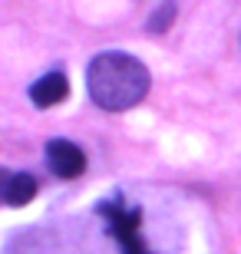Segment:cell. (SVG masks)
<instances>
[{"label": "cell", "mask_w": 241, "mask_h": 254, "mask_svg": "<svg viewBox=\"0 0 241 254\" xmlns=\"http://www.w3.org/2000/svg\"><path fill=\"white\" fill-rule=\"evenodd\" d=\"M86 89L99 109L106 113H126L139 106L149 93V69L136 57L122 50H106L93 57L86 69Z\"/></svg>", "instance_id": "cell-1"}, {"label": "cell", "mask_w": 241, "mask_h": 254, "mask_svg": "<svg viewBox=\"0 0 241 254\" xmlns=\"http://www.w3.org/2000/svg\"><path fill=\"white\" fill-rule=\"evenodd\" d=\"M96 215L106 221V231L119 241L122 254H152L149 245L142 241V208L139 205H129L122 195H112L96 205Z\"/></svg>", "instance_id": "cell-2"}, {"label": "cell", "mask_w": 241, "mask_h": 254, "mask_svg": "<svg viewBox=\"0 0 241 254\" xmlns=\"http://www.w3.org/2000/svg\"><path fill=\"white\" fill-rule=\"evenodd\" d=\"M47 165L56 179H80L86 172V152L70 139H50L47 142Z\"/></svg>", "instance_id": "cell-3"}, {"label": "cell", "mask_w": 241, "mask_h": 254, "mask_svg": "<svg viewBox=\"0 0 241 254\" xmlns=\"http://www.w3.org/2000/svg\"><path fill=\"white\" fill-rule=\"evenodd\" d=\"M66 96H70V79H66V73H60V69L43 73L37 83L30 86V103L37 106V109H53V106L63 103Z\"/></svg>", "instance_id": "cell-4"}, {"label": "cell", "mask_w": 241, "mask_h": 254, "mask_svg": "<svg viewBox=\"0 0 241 254\" xmlns=\"http://www.w3.org/2000/svg\"><path fill=\"white\" fill-rule=\"evenodd\" d=\"M37 179L30 172H7L3 175V201L10 208H23L37 198Z\"/></svg>", "instance_id": "cell-5"}, {"label": "cell", "mask_w": 241, "mask_h": 254, "mask_svg": "<svg viewBox=\"0 0 241 254\" xmlns=\"http://www.w3.org/2000/svg\"><path fill=\"white\" fill-rule=\"evenodd\" d=\"M175 10H178L175 3H172V0H165V3H162V7L149 17L146 30H149V33H165V30L172 27V20H175Z\"/></svg>", "instance_id": "cell-6"}]
</instances>
